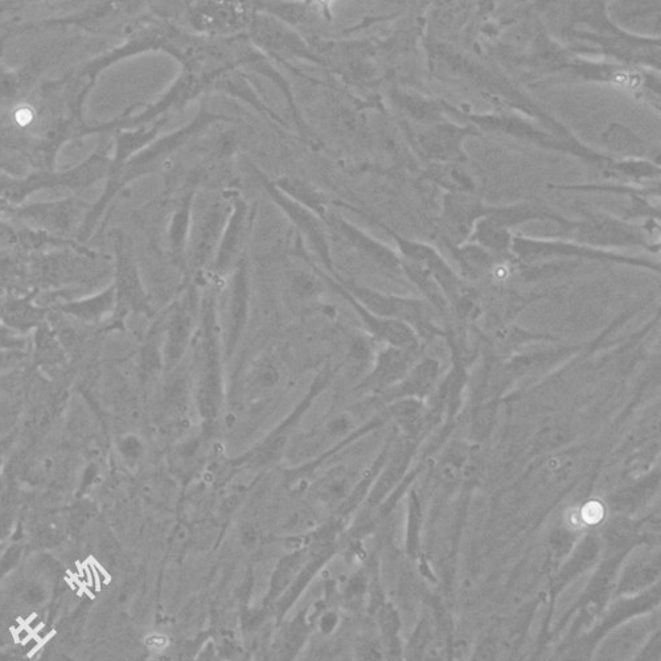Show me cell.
I'll return each instance as SVG.
<instances>
[{
	"mask_svg": "<svg viewBox=\"0 0 661 661\" xmlns=\"http://www.w3.org/2000/svg\"><path fill=\"white\" fill-rule=\"evenodd\" d=\"M223 339L215 306L204 303L201 312V344L196 405L200 417L211 424L219 416L224 401Z\"/></svg>",
	"mask_w": 661,
	"mask_h": 661,
	"instance_id": "obj_1",
	"label": "cell"
},
{
	"mask_svg": "<svg viewBox=\"0 0 661 661\" xmlns=\"http://www.w3.org/2000/svg\"><path fill=\"white\" fill-rule=\"evenodd\" d=\"M244 281V278L237 279L227 310H225L224 323H220L224 355L227 357L232 355L240 343L246 320H248V293H246Z\"/></svg>",
	"mask_w": 661,
	"mask_h": 661,
	"instance_id": "obj_2",
	"label": "cell"
},
{
	"mask_svg": "<svg viewBox=\"0 0 661 661\" xmlns=\"http://www.w3.org/2000/svg\"><path fill=\"white\" fill-rule=\"evenodd\" d=\"M194 324V315L187 307L176 310L170 316L166 330V342H164V359L170 367H175L186 355L192 332H194Z\"/></svg>",
	"mask_w": 661,
	"mask_h": 661,
	"instance_id": "obj_3",
	"label": "cell"
},
{
	"mask_svg": "<svg viewBox=\"0 0 661 661\" xmlns=\"http://www.w3.org/2000/svg\"><path fill=\"white\" fill-rule=\"evenodd\" d=\"M350 488V479H348L347 472L344 470L328 471L322 479L312 486L311 492H315L318 498L323 500H330V502H338L340 498Z\"/></svg>",
	"mask_w": 661,
	"mask_h": 661,
	"instance_id": "obj_4",
	"label": "cell"
},
{
	"mask_svg": "<svg viewBox=\"0 0 661 661\" xmlns=\"http://www.w3.org/2000/svg\"><path fill=\"white\" fill-rule=\"evenodd\" d=\"M281 381V371L272 359H262L253 365L248 376L249 387L257 393H268Z\"/></svg>",
	"mask_w": 661,
	"mask_h": 661,
	"instance_id": "obj_5",
	"label": "cell"
}]
</instances>
